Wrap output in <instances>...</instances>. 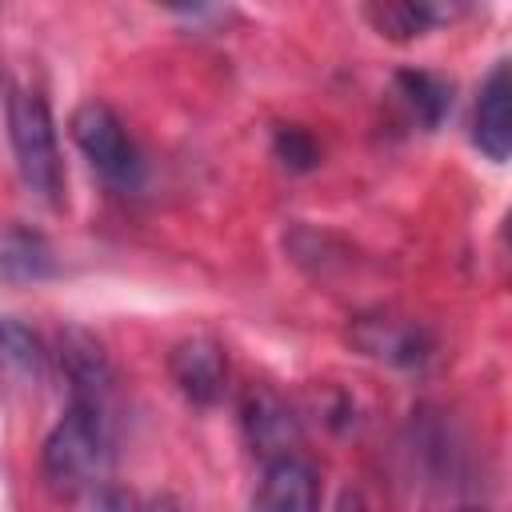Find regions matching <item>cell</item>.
Instances as JSON below:
<instances>
[{
    "instance_id": "obj_1",
    "label": "cell",
    "mask_w": 512,
    "mask_h": 512,
    "mask_svg": "<svg viewBox=\"0 0 512 512\" xmlns=\"http://www.w3.org/2000/svg\"><path fill=\"white\" fill-rule=\"evenodd\" d=\"M112 460V420L108 404L68 400L64 416L52 424L40 448V476L56 500H76L100 488Z\"/></svg>"
},
{
    "instance_id": "obj_2",
    "label": "cell",
    "mask_w": 512,
    "mask_h": 512,
    "mask_svg": "<svg viewBox=\"0 0 512 512\" xmlns=\"http://www.w3.org/2000/svg\"><path fill=\"white\" fill-rule=\"evenodd\" d=\"M4 116H8V140L16 152V168L20 180L28 184L32 196H40L44 204H60L64 200V160H60V144H56V120L48 100L36 88H8L4 100Z\"/></svg>"
},
{
    "instance_id": "obj_3",
    "label": "cell",
    "mask_w": 512,
    "mask_h": 512,
    "mask_svg": "<svg viewBox=\"0 0 512 512\" xmlns=\"http://www.w3.org/2000/svg\"><path fill=\"white\" fill-rule=\"evenodd\" d=\"M68 132L76 140V148L88 156V164L112 184V188H136L140 184V172H144V160H140V148L132 144L124 120L116 116L112 104L104 100H84L76 104V112L68 116Z\"/></svg>"
},
{
    "instance_id": "obj_4",
    "label": "cell",
    "mask_w": 512,
    "mask_h": 512,
    "mask_svg": "<svg viewBox=\"0 0 512 512\" xmlns=\"http://www.w3.org/2000/svg\"><path fill=\"white\" fill-rule=\"evenodd\" d=\"M348 340L368 360H380V364H392V368H420V364H428V356L436 348L432 332L420 320L388 312V308L360 312L348 324Z\"/></svg>"
},
{
    "instance_id": "obj_5",
    "label": "cell",
    "mask_w": 512,
    "mask_h": 512,
    "mask_svg": "<svg viewBox=\"0 0 512 512\" xmlns=\"http://www.w3.org/2000/svg\"><path fill=\"white\" fill-rule=\"evenodd\" d=\"M240 424L252 444V452L268 464L280 456H296L292 448L300 444V416L296 408L272 388V384H252L240 400Z\"/></svg>"
},
{
    "instance_id": "obj_6",
    "label": "cell",
    "mask_w": 512,
    "mask_h": 512,
    "mask_svg": "<svg viewBox=\"0 0 512 512\" xmlns=\"http://www.w3.org/2000/svg\"><path fill=\"white\" fill-rule=\"evenodd\" d=\"M168 376L184 392V400L208 408V404H216L224 396V384H228V352L208 332L184 336L168 352Z\"/></svg>"
},
{
    "instance_id": "obj_7",
    "label": "cell",
    "mask_w": 512,
    "mask_h": 512,
    "mask_svg": "<svg viewBox=\"0 0 512 512\" xmlns=\"http://www.w3.org/2000/svg\"><path fill=\"white\" fill-rule=\"evenodd\" d=\"M60 368L68 380V400H92L108 404L116 372L104 352V344L88 328H64L60 332Z\"/></svg>"
},
{
    "instance_id": "obj_8",
    "label": "cell",
    "mask_w": 512,
    "mask_h": 512,
    "mask_svg": "<svg viewBox=\"0 0 512 512\" xmlns=\"http://www.w3.org/2000/svg\"><path fill=\"white\" fill-rule=\"evenodd\" d=\"M252 512H320V476L300 456H280L264 464L252 496Z\"/></svg>"
},
{
    "instance_id": "obj_9",
    "label": "cell",
    "mask_w": 512,
    "mask_h": 512,
    "mask_svg": "<svg viewBox=\"0 0 512 512\" xmlns=\"http://www.w3.org/2000/svg\"><path fill=\"white\" fill-rule=\"evenodd\" d=\"M472 140L496 164L508 160V152H512V80H508V60H496L488 80L480 84L476 116H472Z\"/></svg>"
},
{
    "instance_id": "obj_10",
    "label": "cell",
    "mask_w": 512,
    "mask_h": 512,
    "mask_svg": "<svg viewBox=\"0 0 512 512\" xmlns=\"http://www.w3.org/2000/svg\"><path fill=\"white\" fill-rule=\"evenodd\" d=\"M44 360L48 352L40 336L16 316H0V388L32 392L44 380Z\"/></svg>"
},
{
    "instance_id": "obj_11",
    "label": "cell",
    "mask_w": 512,
    "mask_h": 512,
    "mask_svg": "<svg viewBox=\"0 0 512 512\" xmlns=\"http://www.w3.org/2000/svg\"><path fill=\"white\" fill-rule=\"evenodd\" d=\"M56 276V252L44 232L28 224H8L0 232V280L4 284H40Z\"/></svg>"
},
{
    "instance_id": "obj_12",
    "label": "cell",
    "mask_w": 512,
    "mask_h": 512,
    "mask_svg": "<svg viewBox=\"0 0 512 512\" xmlns=\"http://www.w3.org/2000/svg\"><path fill=\"white\" fill-rule=\"evenodd\" d=\"M452 16H456L452 4L444 8V4H428V0H384V4L368 8V20L380 28V36H392V40H412L424 28L452 20Z\"/></svg>"
},
{
    "instance_id": "obj_13",
    "label": "cell",
    "mask_w": 512,
    "mask_h": 512,
    "mask_svg": "<svg viewBox=\"0 0 512 512\" xmlns=\"http://www.w3.org/2000/svg\"><path fill=\"white\" fill-rule=\"evenodd\" d=\"M396 92L408 104V112L416 116V124H424V128H436L452 108V84L424 68L396 72Z\"/></svg>"
},
{
    "instance_id": "obj_14",
    "label": "cell",
    "mask_w": 512,
    "mask_h": 512,
    "mask_svg": "<svg viewBox=\"0 0 512 512\" xmlns=\"http://www.w3.org/2000/svg\"><path fill=\"white\" fill-rule=\"evenodd\" d=\"M276 156L288 164V168H296V172H304V168H312L316 164V140L304 132V128H296V124H284V128H276Z\"/></svg>"
},
{
    "instance_id": "obj_15",
    "label": "cell",
    "mask_w": 512,
    "mask_h": 512,
    "mask_svg": "<svg viewBox=\"0 0 512 512\" xmlns=\"http://www.w3.org/2000/svg\"><path fill=\"white\" fill-rule=\"evenodd\" d=\"M88 512H140V508H136V500L124 488L100 484L96 492H88Z\"/></svg>"
},
{
    "instance_id": "obj_16",
    "label": "cell",
    "mask_w": 512,
    "mask_h": 512,
    "mask_svg": "<svg viewBox=\"0 0 512 512\" xmlns=\"http://www.w3.org/2000/svg\"><path fill=\"white\" fill-rule=\"evenodd\" d=\"M460 512H488L484 504H468V508H460Z\"/></svg>"
}]
</instances>
